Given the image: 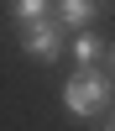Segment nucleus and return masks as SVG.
Listing matches in <instances>:
<instances>
[{
    "mask_svg": "<svg viewBox=\"0 0 115 131\" xmlns=\"http://www.w3.org/2000/svg\"><path fill=\"white\" fill-rule=\"evenodd\" d=\"M21 47H26L31 58L52 63V58L63 52V31H58V21H42V26H26V31H21Z\"/></svg>",
    "mask_w": 115,
    "mask_h": 131,
    "instance_id": "obj_2",
    "label": "nucleus"
},
{
    "mask_svg": "<svg viewBox=\"0 0 115 131\" xmlns=\"http://www.w3.org/2000/svg\"><path fill=\"white\" fill-rule=\"evenodd\" d=\"M52 16L63 21V26H73V31H84L94 16H99V5H89V0H63V5H52Z\"/></svg>",
    "mask_w": 115,
    "mask_h": 131,
    "instance_id": "obj_3",
    "label": "nucleus"
},
{
    "mask_svg": "<svg viewBox=\"0 0 115 131\" xmlns=\"http://www.w3.org/2000/svg\"><path fill=\"white\" fill-rule=\"evenodd\" d=\"M73 58H79V73H89L94 63L105 58V42L94 37V31H79V37H73Z\"/></svg>",
    "mask_w": 115,
    "mask_h": 131,
    "instance_id": "obj_4",
    "label": "nucleus"
},
{
    "mask_svg": "<svg viewBox=\"0 0 115 131\" xmlns=\"http://www.w3.org/2000/svg\"><path fill=\"white\" fill-rule=\"evenodd\" d=\"M105 131H115V115H110V121H105Z\"/></svg>",
    "mask_w": 115,
    "mask_h": 131,
    "instance_id": "obj_6",
    "label": "nucleus"
},
{
    "mask_svg": "<svg viewBox=\"0 0 115 131\" xmlns=\"http://www.w3.org/2000/svg\"><path fill=\"white\" fill-rule=\"evenodd\" d=\"M16 16L26 21V26H42V21H52V5L47 0H16Z\"/></svg>",
    "mask_w": 115,
    "mask_h": 131,
    "instance_id": "obj_5",
    "label": "nucleus"
},
{
    "mask_svg": "<svg viewBox=\"0 0 115 131\" xmlns=\"http://www.w3.org/2000/svg\"><path fill=\"white\" fill-rule=\"evenodd\" d=\"M63 105H68L73 115H99L105 105H110V73H73L68 84H63Z\"/></svg>",
    "mask_w": 115,
    "mask_h": 131,
    "instance_id": "obj_1",
    "label": "nucleus"
},
{
    "mask_svg": "<svg viewBox=\"0 0 115 131\" xmlns=\"http://www.w3.org/2000/svg\"><path fill=\"white\" fill-rule=\"evenodd\" d=\"M110 68H115V47H110Z\"/></svg>",
    "mask_w": 115,
    "mask_h": 131,
    "instance_id": "obj_7",
    "label": "nucleus"
}]
</instances>
